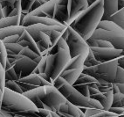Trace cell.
I'll use <instances>...</instances> for the list:
<instances>
[{
  "label": "cell",
  "instance_id": "obj_40",
  "mask_svg": "<svg viewBox=\"0 0 124 117\" xmlns=\"http://www.w3.org/2000/svg\"><path fill=\"white\" fill-rule=\"evenodd\" d=\"M101 109H97V108H86L84 111L85 117H90L94 115H97L98 113L101 112Z\"/></svg>",
  "mask_w": 124,
  "mask_h": 117
},
{
  "label": "cell",
  "instance_id": "obj_30",
  "mask_svg": "<svg viewBox=\"0 0 124 117\" xmlns=\"http://www.w3.org/2000/svg\"><path fill=\"white\" fill-rule=\"evenodd\" d=\"M5 47L8 56H17L23 49V47L18 43H5Z\"/></svg>",
  "mask_w": 124,
  "mask_h": 117
},
{
  "label": "cell",
  "instance_id": "obj_54",
  "mask_svg": "<svg viewBox=\"0 0 124 117\" xmlns=\"http://www.w3.org/2000/svg\"><path fill=\"white\" fill-rule=\"evenodd\" d=\"M2 18H4V15H3V11H2V5L0 4V20Z\"/></svg>",
  "mask_w": 124,
  "mask_h": 117
},
{
  "label": "cell",
  "instance_id": "obj_16",
  "mask_svg": "<svg viewBox=\"0 0 124 117\" xmlns=\"http://www.w3.org/2000/svg\"><path fill=\"white\" fill-rule=\"evenodd\" d=\"M113 95H114L113 92L111 90L105 92V93L100 92L98 94L91 96L90 98H92L93 99H96L97 101L100 102L101 105L103 107V110L108 111L109 108L112 106V103H113Z\"/></svg>",
  "mask_w": 124,
  "mask_h": 117
},
{
  "label": "cell",
  "instance_id": "obj_43",
  "mask_svg": "<svg viewBox=\"0 0 124 117\" xmlns=\"http://www.w3.org/2000/svg\"><path fill=\"white\" fill-rule=\"evenodd\" d=\"M29 15H31V16H39V17H46V16L45 15L44 13L42 12V11L39 9V7L38 9L34 10V11H31V12H29Z\"/></svg>",
  "mask_w": 124,
  "mask_h": 117
},
{
  "label": "cell",
  "instance_id": "obj_19",
  "mask_svg": "<svg viewBox=\"0 0 124 117\" xmlns=\"http://www.w3.org/2000/svg\"><path fill=\"white\" fill-rule=\"evenodd\" d=\"M68 19V11H67V5H60L56 4L53 20L60 22L62 25L67 26V21Z\"/></svg>",
  "mask_w": 124,
  "mask_h": 117
},
{
  "label": "cell",
  "instance_id": "obj_4",
  "mask_svg": "<svg viewBox=\"0 0 124 117\" xmlns=\"http://www.w3.org/2000/svg\"><path fill=\"white\" fill-rule=\"evenodd\" d=\"M53 86H55L60 91L67 101L73 104L79 108H97L103 110V107L99 101L92 98H87L82 95L79 91H77L73 86L67 83L61 77H58L53 82Z\"/></svg>",
  "mask_w": 124,
  "mask_h": 117
},
{
  "label": "cell",
  "instance_id": "obj_48",
  "mask_svg": "<svg viewBox=\"0 0 124 117\" xmlns=\"http://www.w3.org/2000/svg\"><path fill=\"white\" fill-rule=\"evenodd\" d=\"M124 9V0H118V11Z\"/></svg>",
  "mask_w": 124,
  "mask_h": 117
},
{
  "label": "cell",
  "instance_id": "obj_36",
  "mask_svg": "<svg viewBox=\"0 0 124 117\" xmlns=\"http://www.w3.org/2000/svg\"><path fill=\"white\" fill-rule=\"evenodd\" d=\"M115 84H124V69L118 66L115 78Z\"/></svg>",
  "mask_w": 124,
  "mask_h": 117
},
{
  "label": "cell",
  "instance_id": "obj_41",
  "mask_svg": "<svg viewBox=\"0 0 124 117\" xmlns=\"http://www.w3.org/2000/svg\"><path fill=\"white\" fill-rule=\"evenodd\" d=\"M108 111L115 113V115H122L124 114V107H110Z\"/></svg>",
  "mask_w": 124,
  "mask_h": 117
},
{
  "label": "cell",
  "instance_id": "obj_20",
  "mask_svg": "<svg viewBox=\"0 0 124 117\" xmlns=\"http://www.w3.org/2000/svg\"><path fill=\"white\" fill-rule=\"evenodd\" d=\"M82 71H83V70H80V69H71V70H63L60 76L62 78H64L67 83L70 84L71 86H73V84L79 78V77L82 73Z\"/></svg>",
  "mask_w": 124,
  "mask_h": 117
},
{
  "label": "cell",
  "instance_id": "obj_12",
  "mask_svg": "<svg viewBox=\"0 0 124 117\" xmlns=\"http://www.w3.org/2000/svg\"><path fill=\"white\" fill-rule=\"evenodd\" d=\"M93 56L97 61L107 63L113 61L122 56V50L116 49L115 48H90Z\"/></svg>",
  "mask_w": 124,
  "mask_h": 117
},
{
  "label": "cell",
  "instance_id": "obj_11",
  "mask_svg": "<svg viewBox=\"0 0 124 117\" xmlns=\"http://www.w3.org/2000/svg\"><path fill=\"white\" fill-rule=\"evenodd\" d=\"M11 64L13 65L14 69H15L18 79L23 78L24 77L31 74L38 66V63L34 60L29 58V57H25V56H21Z\"/></svg>",
  "mask_w": 124,
  "mask_h": 117
},
{
  "label": "cell",
  "instance_id": "obj_2",
  "mask_svg": "<svg viewBox=\"0 0 124 117\" xmlns=\"http://www.w3.org/2000/svg\"><path fill=\"white\" fill-rule=\"evenodd\" d=\"M23 94L31 99L38 108L50 112H58L61 105L67 102L66 98L53 86L37 87Z\"/></svg>",
  "mask_w": 124,
  "mask_h": 117
},
{
  "label": "cell",
  "instance_id": "obj_7",
  "mask_svg": "<svg viewBox=\"0 0 124 117\" xmlns=\"http://www.w3.org/2000/svg\"><path fill=\"white\" fill-rule=\"evenodd\" d=\"M67 29H68V37L66 40V42L69 48V53L71 58L80 55L86 57L90 50V48L87 45L86 41L69 26L67 27Z\"/></svg>",
  "mask_w": 124,
  "mask_h": 117
},
{
  "label": "cell",
  "instance_id": "obj_32",
  "mask_svg": "<svg viewBox=\"0 0 124 117\" xmlns=\"http://www.w3.org/2000/svg\"><path fill=\"white\" fill-rule=\"evenodd\" d=\"M101 62L97 61L93 56V52L92 50H89L88 52V55L86 56V59H85V62H84V67H92V66H95L98 65V64H101Z\"/></svg>",
  "mask_w": 124,
  "mask_h": 117
},
{
  "label": "cell",
  "instance_id": "obj_56",
  "mask_svg": "<svg viewBox=\"0 0 124 117\" xmlns=\"http://www.w3.org/2000/svg\"><path fill=\"white\" fill-rule=\"evenodd\" d=\"M2 99H3V91H2V89L0 88V103L2 101Z\"/></svg>",
  "mask_w": 124,
  "mask_h": 117
},
{
  "label": "cell",
  "instance_id": "obj_57",
  "mask_svg": "<svg viewBox=\"0 0 124 117\" xmlns=\"http://www.w3.org/2000/svg\"><path fill=\"white\" fill-rule=\"evenodd\" d=\"M61 117H73L72 115H62V114H59Z\"/></svg>",
  "mask_w": 124,
  "mask_h": 117
},
{
  "label": "cell",
  "instance_id": "obj_35",
  "mask_svg": "<svg viewBox=\"0 0 124 117\" xmlns=\"http://www.w3.org/2000/svg\"><path fill=\"white\" fill-rule=\"evenodd\" d=\"M5 87L8 88L10 90L14 91L16 92H18V93H23L22 89L20 88L19 85L16 81H11V80H6L5 84Z\"/></svg>",
  "mask_w": 124,
  "mask_h": 117
},
{
  "label": "cell",
  "instance_id": "obj_53",
  "mask_svg": "<svg viewBox=\"0 0 124 117\" xmlns=\"http://www.w3.org/2000/svg\"><path fill=\"white\" fill-rule=\"evenodd\" d=\"M86 1H87V4H88V5H93L94 2L98 1V0H86Z\"/></svg>",
  "mask_w": 124,
  "mask_h": 117
},
{
  "label": "cell",
  "instance_id": "obj_60",
  "mask_svg": "<svg viewBox=\"0 0 124 117\" xmlns=\"http://www.w3.org/2000/svg\"><path fill=\"white\" fill-rule=\"evenodd\" d=\"M123 10H124V9H123Z\"/></svg>",
  "mask_w": 124,
  "mask_h": 117
},
{
  "label": "cell",
  "instance_id": "obj_9",
  "mask_svg": "<svg viewBox=\"0 0 124 117\" xmlns=\"http://www.w3.org/2000/svg\"><path fill=\"white\" fill-rule=\"evenodd\" d=\"M16 82L19 85L20 88L23 91V93L32 90V89H35L37 87H40V86H53L50 82L43 78L39 74H35V73H31L23 78L18 79Z\"/></svg>",
  "mask_w": 124,
  "mask_h": 117
},
{
  "label": "cell",
  "instance_id": "obj_5",
  "mask_svg": "<svg viewBox=\"0 0 124 117\" xmlns=\"http://www.w3.org/2000/svg\"><path fill=\"white\" fill-rule=\"evenodd\" d=\"M37 107L23 93H18L5 87L3 91V99L0 103V109L11 114L35 110Z\"/></svg>",
  "mask_w": 124,
  "mask_h": 117
},
{
  "label": "cell",
  "instance_id": "obj_8",
  "mask_svg": "<svg viewBox=\"0 0 124 117\" xmlns=\"http://www.w3.org/2000/svg\"><path fill=\"white\" fill-rule=\"evenodd\" d=\"M91 38L104 40L110 42L113 48L116 49L124 50V35L114 32L106 31L103 29H96Z\"/></svg>",
  "mask_w": 124,
  "mask_h": 117
},
{
  "label": "cell",
  "instance_id": "obj_55",
  "mask_svg": "<svg viewBox=\"0 0 124 117\" xmlns=\"http://www.w3.org/2000/svg\"><path fill=\"white\" fill-rule=\"evenodd\" d=\"M28 1H30V2H34V1H36V0H28ZM38 1H39L41 4H45V3L46 2V0H38Z\"/></svg>",
  "mask_w": 124,
  "mask_h": 117
},
{
  "label": "cell",
  "instance_id": "obj_34",
  "mask_svg": "<svg viewBox=\"0 0 124 117\" xmlns=\"http://www.w3.org/2000/svg\"><path fill=\"white\" fill-rule=\"evenodd\" d=\"M73 86L77 91H79L82 95H84L85 97H87V98H90L89 86L87 85H84V84H73Z\"/></svg>",
  "mask_w": 124,
  "mask_h": 117
},
{
  "label": "cell",
  "instance_id": "obj_24",
  "mask_svg": "<svg viewBox=\"0 0 124 117\" xmlns=\"http://www.w3.org/2000/svg\"><path fill=\"white\" fill-rule=\"evenodd\" d=\"M24 31V27L22 26H13V27H6L0 29V41L4 38L13 34H19L21 35L22 33Z\"/></svg>",
  "mask_w": 124,
  "mask_h": 117
},
{
  "label": "cell",
  "instance_id": "obj_23",
  "mask_svg": "<svg viewBox=\"0 0 124 117\" xmlns=\"http://www.w3.org/2000/svg\"><path fill=\"white\" fill-rule=\"evenodd\" d=\"M74 84H84V85H87L89 87H94L97 89L101 85L95 78H93L90 75L85 74V73H81Z\"/></svg>",
  "mask_w": 124,
  "mask_h": 117
},
{
  "label": "cell",
  "instance_id": "obj_28",
  "mask_svg": "<svg viewBox=\"0 0 124 117\" xmlns=\"http://www.w3.org/2000/svg\"><path fill=\"white\" fill-rule=\"evenodd\" d=\"M5 81L6 80H11V81H17V80H18V77L17 75V73H16L13 65L8 60L6 62V66L5 67Z\"/></svg>",
  "mask_w": 124,
  "mask_h": 117
},
{
  "label": "cell",
  "instance_id": "obj_1",
  "mask_svg": "<svg viewBox=\"0 0 124 117\" xmlns=\"http://www.w3.org/2000/svg\"><path fill=\"white\" fill-rule=\"evenodd\" d=\"M104 0H98L81 11L69 27L80 34L85 41L91 38L103 15Z\"/></svg>",
  "mask_w": 124,
  "mask_h": 117
},
{
  "label": "cell",
  "instance_id": "obj_49",
  "mask_svg": "<svg viewBox=\"0 0 124 117\" xmlns=\"http://www.w3.org/2000/svg\"><path fill=\"white\" fill-rule=\"evenodd\" d=\"M67 37H68V29H67H67L65 30L63 33H62V35H61V38H63L66 41L67 39Z\"/></svg>",
  "mask_w": 124,
  "mask_h": 117
},
{
  "label": "cell",
  "instance_id": "obj_46",
  "mask_svg": "<svg viewBox=\"0 0 124 117\" xmlns=\"http://www.w3.org/2000/svg\"><path fill=\"white\" fill-rule=\"evenodd\" d=\"M117 60H118V65L121 68H122V69H124V56L118 58Z\"/></svg>",
  "mask_w": 124,
  "mask_h": 117
},
{
  "label": "cell",
  "instance_id": "obj_52",
  "mask_svg": "<svg viewBox=\"0 0 124 117\" xmlns=\"http://www.w3.org/2000/svg\"><path fill=\"white\" fill-rule=\"evenodd\" d=\"M51 115H52V116H53V117H61L57 112H51Z\"/></svg>",
  "mask_w": 124,
  "mask_h": 117
},
{
  "label": "cell",
  "instance_id": "obj_42",
  "mask_svg": "<svg viewBox=\"0 0 124 117\" xmlns=\"http://www.w3.org/2000/svg\"><path fill=\"white\" fill-rule=\"evenodd\" d=\"M16 0H0V4L2 7L5 6H13Z\"/></svg>",
  "mask_w": 124,
  "mask_h": 117
},
{
  "label": "cell",
  "instance_id": "obj_45",
  "mask_svg": "<svg viewBox=\"0 0 124 117\" xmlns=\"http://www.w3.org/2000/svg\"><path fill=\"white\" fill-rule=\"evenodd\" d=\"M100 91L98 90L97 88H94V87H89V94H90V97L93 96V95H95L98 94V93H100Z\"/></svg>",
  "mask_w": 124,
  "mask_h": 117
},
{
  "label": "cell",
  "instance_id": "obj_14",
  "mask_svg": "<svg viewBox=\"0 0 124 117\" xmlns=\"http://www.w3.org/2000/svg\"><path fill=\"white\" fill-rule=\"evenodd\" d=\"M47 25V26H62L60 22L56 21L55 20L48 17H39V16H31L29 14H24V18L20 22V26L24 27H29V26L37 25Z\"/></svg>",
  "mask_w": 124,
  "mask_h": 117
},
{
  "label": "cell",
  "instance_id": "obj_13",
  "mask_svg": "<svg viewBox=\"0 0 124 117\" xmlns=\"http://www.w3.org/2000/svg\"><path fill=\"white\" fill-rule=\"evenodd\" d=\"M86 0H68L67 3V11L68 19L67 21V26H70L78 15L88 7Z\"/></svg>",
  "mask_w": 124,
  "mask_h": 117
},
{
  "label": "cell",
  "instance_id": "obj_47",
  "mask_svg": "<svg viewBox=\"0 0 124 117\" xmlns=\"http://www.w3.org/2000/svg\"><path fill=\"white\" fill-rule=\"evenodd\" d=\"M112 92H113V94H115V93H118V92H120L119 88H118V86H116V84H115V83L112 84Z\"/></svg>",
  "mask_w": 124,
  "mask_h": 117
},
{
  "label": "cell",
  "instance_id": "obj_27",
  "mask_svg": "<svg viewBox=\"0 0 124 117\" xmlns=\"http://www.w3.org/2000/svg\"><path fill=\"white\" fill-rule=\"evenodd\" d=\"M86 41L87 43V45L89 46V48H113L110 42L104 41V40L89 38Z\"/></svg>",
  "mask_w": 124,
  "mask_h": 117
},
{
  "label": "cell",
  "instance_id": "obj_25",
  "mask_svg": "<svg viewBox=\"0 0 124 117\" xmlns=\"http://www.w3.org/2000/svg\"><path fill=\"white\" fill-rule=\"evenodd\" d=\"M85 59H86V56H82V55L77 56L75 57H72L70 59V61L68 62V63L67 64L64 70H71V69H80V70H83Z\"/></svg>",
  "mask_w": 124,
  "mask_h": 117
},
{
  "label": "cell",
  "instance_id": "obj_58",
  "mask_svg": "<svg viewBox=\"0 0 124 117\" xmlns=\"http://www.w3.org/2000/svg\"><path fill=\"white\" fill-rule=\"evenodd\" d=\"M117 117H124V114H123V115H118Z\"/></svg>",
  "mask_w": 124,
  "mask_h": 117
},
{
  "label": "cell",
  "instance_id": "obj_15",
  "mask_svg": "<svg viewBox=\"0 0 124 117\" xmlns=\"http://www.w3.org/2000/svg\"><path fill=\"white\" fill-rule=\"evenodd\" d=\"M18 43L19 45L22 46L23 48H29L30 49H31L32 51H34L38 55L41 56V52L39 49L38 45L36 44L33 38L29 34V33L25 29L22 33V34L19 35V40H18Z\"/></svg>",
  "mask_w": 124,
  "mask_h": 117
},
{
  "label": "cell",
  "instance_id": "obj_31",
  "mask_svg": "<svg viewBox=\"0 0 124 117\" xmlns=\"http://www.w3.org/2000/svg\"><path fill=\"white\" fill-rule=\"evenodd\" d=\"M124 107V94L122 92L115 93L113 95V103L111 107Z\"/></svg>",
  "mask_w": 124,
  "mask_h": 117
},
{
  "label": "cell",
  "instance_id": "obj_22",
  "mask_svg": "<svg viewBox=\"0 0 124 117\" xmlns=\"http://www.w3.org/2000/svg\"><path fill=\"white\" fill-rule=\"evenodd\" d=\"M97 29H103L106 31L114 32V33H117V34H121L124 35V30L122 27H120L115 23L109 20H101V22L99 23V25L97 27Z\"/></svg>",
  "mask_w": 124,
  "mask_h": 117
},
{
  "label": "cell",
  "instance_id": "obj_50",
  "mask_svg": "<svg viewBox=\"0 0 124 117\" xmlns=\"http://www.w3.org/2000/svg\"><path fill=\"white\" fill-rule=\"evenodd\" d=\"M68 0H57V4L60 5H67Z\"/></svg>",
  "mask_w": 124,
  "mask_h": 117
},
{
  "label": "cell",
  "instance_id": "obj_3",
  "mask_svg": "<svg viewBox=\"0 0 124 117\" xmlns=\"http://www.w3.org/2000/svg\"><path fill=\"white\" fill-rule=\"evenodd\" d=\"M56 45L58 51L55 54L46 55V68L44 72L52 85L58 77H60L71 59L69 48L64 39L60 37Z\"/></svg>",
  "mask_w": 124,
  "mask_h": 117
},
{
  "label": "cell",
  "instance_id": "obj_26",
  "mask_svg": "<svg viewBox=\"0 0 124 117\" xmlns=\"http://www.w3.org/2000/svg\"><path fill=\"white\" fill-rule=\"evenodd\" d=\"M56 4H57V0H50V1H47L45 4H43L39 7V9L42 11V12L46 17L53 19V14H54V9H55Z\"/></svg>",
  "mask_w": 124,
  "mask_h": 117
},
{
  "label": "cell",
  "instance_id": "obj_39",
  "mask_svg": "<svg viewBox=\"0 0 124 117\" xmlns=\"http://www.w3.org/2000/svg\"><path fill=\"white\" fill-rule=\"evenodd\" d=\"M5 68L3 67V65L0 63V88L4 91L5 89Z\"/></svg>",
  "mask_w": 124,
  "mask_h": 117
},
{
  "label": "cell",
  "instance_id": "obj_21",
  "mask_svg": "<svg viewBox=\"0 0 124 117\" xmlns=\"http://www.w3.org/2000/svg\"><path fill=\"white\" fill-rule=\"evenodd\" d=\"M24 14L12 16V17H5L0 20V29L6 27H13V26H20V22L24 18Z\"/></svg>",
  "mask_w": 124,
  "mask_h": 117
},
{
  "label": "cell",
  "instance_id": "obj_44",
  "mask_svg": "<svg viewBox=\"0 0 124 117\" xmlns=\"http://www.w3.org/2000/svg\"><path fill=\"white\" fill-rule=\"evenodd\" d=\"M0 117H21V116H19L18 115H15V114L5 112V111L0 109Z\"/></svg>",
  "mask_w": 124,
  "mask_h": 117
},
{
  "label": "cell",
  "instance_id": "obj_38",
  "mask_svg": "<svg viewBox=\"0 0 124 117\" xmlns=\"http://www.w3.org/2000/svg\"><path fill=\"white\" fill-rule=\"evenodd\" d=\"M38 70L39 71V74H42L44 73L45 70H46V56H43L42 59L40 60V62L38 63Z\"/></svg>",
  "mask_w": 124,
  "mask_h": 117
},
{
  "label": "cell",
  "instance_id": "obj_18",
  "mask_svg": "<svg viewBox=\"0 0 124 117\" xmlns=\"http://www.w3.org/2000/svg\"><path fill=\"white\" fill-rule=\"evenodd\" d=\"M58 114H62V115H72L73 117H80L81 115L82 111L80 110V108H79L78 107L74 106L73 104L70 103L69 101H67L63 105H61V107H60V109L58 110Z\"/></svg>",
  "mask_w": 124,
  "mask_h": 117
},
{
  "label": "cell",
  "instance_id": "obj_17",
  "mask_svg": "<svg viewBox=\"0 0 124 117\" xmlns=\"http://www.w3.org/2000/svg\"><path fill=\"white\" fill-rule=\"evenodd\" d=\"M103 9L104 11L101 20H106L118 11V0H104Z\"/></svg>",
  "mask_w": 124,
  "mask_h": 117
},
{
  "label": "cell",
  "instance_id": "obj_29",
  "mask_svg": "<svg viewBox=\"0 0 124 117\" xmlns=\"http://www.w3.org/2000/svg\"><path fill=\"white\" fill-rule=\"evenodd\" d=\"M106 20H109L115 23L116 25H118L120 27H122V29L124 30V10L122 9L118 11L113 16H111V17L107 19Z\"/></svg>",
  "mask_w": 124,
  "mask_h": 117
},
{
  "label": "cell",
  "instance_id": "obj_59",
  "mask_svg": "<svg viewBox=\"0 0 124 117\" xmlns=\"http://www.w3.org/2000/svg\"><path fill=\"white\" fill-rule=\"evenodd\" d=\"M46 2H47V1H50V0H46Z\"/></svg>",
  "mask_w": 124,
  "mask_h": 117
},
{
  "label": "cell",
  "instance_id": "obj_51",
  "mask_svg": "<svg viewBox=\"0 0 124 117\" xmlns=\"http://www.w3.org/2000/svg\"><path fill=\"white\" fill-rule=\"evenodd\" d=\"M116 86L119 88L120 92H122V94H124V84H116Z\"/></svg>",
  "mask_w": 124,
  "mask_h": 117
},
{
  "label": "cell",
  "instance_id": "obj_6",
  "mask_svg": "<svg viewBox=\"0 0 124 117\" xmlns=\"http://www.w3.org/2000/svg\"><path fill=\"white\" fill-rule=\"evenodd\" d=\"M118 66V60L115 59L92 67H84L82 73L95 78L101 85L113 84L115 83Z\"/></svg>",
  "mask_w": 124,
  "mask_h": 117
},
{
  "label": "cell",
  "instance_id": "obj_10",
  "mask_svg": "<svg viewBox=\"0 0 124 117\" xmlns=\"http://www.w3.org/2000/svg\"><path fill=\"white\" fill-rule=\"evenodd\" d=\"M24 29L29 33V34L33 38L36 44L38 45L39 49L41 52V56H46L47 50L51 48V41L49 37L43 32L39 30L35 26H29V27H24Z\"/></svg>",
  "mask_w": 124,
  "mask_h": 117
},
{
  "label": "cell",
  "instance_id": "obj_33",
  "mask_svg": "<svg viewBox=\"0 0 124 117\" xmlns=\"http://www.w3.org/2000/svg\"><path fill=\"white\" fill-rule=\"evenodd\" d=\"M7 59H8V55H7L6 49L2 41H0V63L2 64L4 68L6 66Z\"/></svg>",
  "mask_w": 124,
  "mask_h": 117
},
{
  "label": "cell",
  "instance_id": "obj_37",
  "mask_svg": "<svg viewBox=\"0 0 124 117\" xmlns=\"http://www.w3.org/2000/svg\"><path fill=\"white\" fill-rule=\"evenodd\" d=\"M18 40H19V34H13V35L7 36L1 41L4 44H5V43H18Z\"/></svg>",
  "mask_w": 124,
  "mask_h": 117
}]
</instances>
